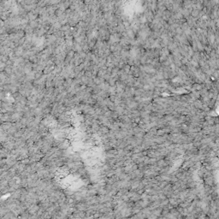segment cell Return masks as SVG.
<instances>
[{"instance_id": "cell-1", "label": "cell", "mask_w": 219, "mask_h": 219, "mask_svg": "<svg viewBox=\"0 0 219 219\" xmlns=\"http://www.w3.org/2000/svg\"><path fill=\"white\" fill-rule=\"evenodd\" d=\"M40 209V206L38 205V204H31L29 206V208L28 209V212L30 214V215H36L39 211V210Z\"/></svg>"}]
</instances>
